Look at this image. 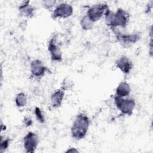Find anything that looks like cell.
<instances>
[{
  "mask_svg": "<svg viewBox=\"0 0 153 153\" xmlns=\"http://www.w3.org/2000/svg\"><path fill=\"white\" fill-rule=\"evenodd\" d=\"M105 22L112 29L117 27H126L129 22V13L123 8H118L115 12L108 10L105 14Z\"/></svg>",
  "mask_w": 153,
  "mask_h": 153,
  "instance_id": "obj_1",
  "label": "cell"
},
{
  "mask_svg": "<svg viewBox=\"0 0 153 153\" xmlns=\"http://www.w3.org/2000/svg\"><path fill=\"white\" fill-rule=\"evenodd\" d=\"M90 126V120L84 113L78 114L72 124L71 128V134L74 139L80 140L87 134Z\"/></svg>",
  "mask_w": 153,
  "mask_h": 153,
  "instance_id": "obj_2",
  "label": "cell"
},
{
  "mask_svg": "<svg viewBox=\"0 0 153 153\" xmlns=\"http://www.w3.org/2000/svg\"><path fill=\"white\" fill-rule=\"evenodd\" d=\"M114 103L118 109L124 115H131L133 113L136 103L133 99H125L115 96Z\"/></svg>",
  "mask_w": 153,
  "mask_h": 153,
  "instance_id": "obj_3",
  "label": "cell"
},
{
  "mask_svg": "<svg viewBox=\"0 0 153 153\" xmlns=\"http://www.w3.org/2000/svg\"><path fill=\"white\" fill-rule=\"evenodd\" d=\"M109 10L107 4H95L90 7L87 12V16L90 20L93 23L99 20L102 16Z\"/></svg>",
  "mask_w": 153,
  "mask_h": 153,
  "instance_id": "obj_4",
  "label": "cell"
},
{
  "mask_svg": "<svg viewBox=\"0 0 153 153\" xmlns=\"http://www.w3.org/2000/svg\"><path fill=\"white\" fill-rule=\"evenodd\" d=\"M73 7L68 3H61L54 10L52 13V18H68L73 14Z\"/></svg>",
  "mask_w": 153,
  "mask_h": 153,
  "instance_id": "obj_5",
  "label": "cell"
},
{
  "mask_svg": "<svg viewBox=\"0 0 153 153\" xmlns=\"http://www.w3.org/2000/svg\"><path fill=\"white\" fill-rule=\"evenodd\" d=\"M38 136L33 132L29 131L23 138L24 148L27 153H33L38 145Z\"/></svg>",
  "mask_w": 153,
  "mask_h": 153,
  "instance_id": "obj_6",
  "label": "cell"
},
{
  "mask_svg": "<svg viewBox=\"0 0 153 153\" xmlns=\"http://www.w3.org/2000/svg\"><path fill=\"white\" fill-rule=\"evenodd\" d=\"M117 40L124 46L137 42L140 38V35L139 33H122L120 32H114Z\"/></svg>",
  "mask_w": 153,
  "mask_h": 153,
  "instance_id": "obj_7",
  "label": "cell"
},
{
  "mask_svg": "<svg viewBox=\"0 0 153 153\" xmlns=\"http://www.w3.org/2000/svg\"><path fill=\"white\" fill-rule=\"evenodd\" d=\"M48 50L50 53L51 61L60 62L62 60V53L56 42V38H51L48 43Z\"/></svg>",
  "mask_w": 153,
  "mask_h": 153,
  "instance_id": "obj_8",
  "label": "cell"
},
{
  "mask_svg": "<svg viewBox=\"0 0 153 153\" xmlns=\"http://www.w3.org/2000/svg\"><path fill=\"white\" fill-rule=\"evenodd\" d=\"M47 71V68L40 60L36 59L31 62L30 72L32 76L41 78L45 75Z\"/></svg>",
  "mask_w": 153,
  "mask_h": 153,
  "instance_id": "obj_9",
  "label": "cell"
},
{
  "mask_svg": "<svg viewBox=\"0 0 153 153\" xmlns=\"http://www.w3.org/2000/svg\"><path fill=\"white\" fill-rule=\"evenodd\" d=\"M115 66L123 74H128L131 71L133 64L132 61L127 56H121L115 62Z\"/></svg>",
  "mask_w": 153,
  "mask_h": 153,
  "instance_id": "obj_10",
  "label": "cell"
},
{
  "mask_svg": "<svg viewBox=\"0 0 153 153\" xmlns=\"http://www.w3.org/2000/svg\"><path fill=\"white\" fill-rule=\"evenodd\" d=\"M65 96V91L59 88L54 91L51 96V105L53 108H57L60 107L63 102Z\"/></svg>",
  "mask_w": 153,
  "mask_h": 153,
  "instance_id": "obj_11",
  "label": "cell"
},
{
  "mask_svg": "<svg viewBox=\"0 0 153 153\" xmlns=\"http://www.w3.org/2000/svg\"><path fill=\"white\" fill-rule=\"evenodd\" d=\"M29 1H23L19 6V10L20 14L24 17L32 18L35 14V8L34 7L29 4Z\"/></svg>",
  "mask_w": 153,
  "mask_h": 153,
  "instance_id": "obj_12",
  "label": "cell"
},
{
  "mask_svg": "<svg viewBox=\"0 0 153 153\" xmlns=\"http://www.w3.org/2000/svg\"><path fill=\"white\" fill-rule=\"evenodd\" d=\"M131 88L130 85L125 82H121L116 88L115 96L120 97H127L130 93Z\"/></svg>",
  "mask_w": 153,
  "mask_h": 153,
  "instance_id": "obj_13",
  "label": "cell"
},
{
  "mask_svg": "<svg viewBox=\"0 0 153 153\" xmlns=\"http://www.w3.org/2000/svg\"><path fill=\"white\" fill-rule=\"evenodd\" d=\"M94 23L91 22L87 15L84 16L80 21V26L83 30H88L93 28Z\"/></svg>",
  "mask_w": 153,
  "mask_h": 153,
  "instance_id": "obj_14",
  "label": "cell"
},
{
  "mask_svg": "<svg viewBox=\"0 0 153 153\" xmlns=\"http://www.w3.org/2000/svg\"><path fill=\"white\" fill-rule=\"evenodd\" d=\"M27 103V97L26 94L20 92L18 93L15 97V103L18 107H23L26 105Z\"/></svg>",
  "mask_w": 153,
  "mask_h": 153,
  "instance_id": "obj_15",
  "label": "cell"
},
{
  "mask_svg": "<svg viewBox=\"0 0 153 153\" xmlns=\"http://www.w3.org/2000/svg\"><path fill=\"white\" fill-rule=\"evenodd\" d=\"M74 86L73 81L68 78H65L62 82L61 88L64 91L71 90Z\"/></svg>",
  "mask_w": 153,
  "mask_h": 153,
  "instance_id": "obj_16",
  "label": "cell"
},
{
  "mask_svg": "<svg viewBox=\"0 0 153 153\" xmlns=\"http://www.w3.org/2000/svg\"><path fill=\"white\" fill-rule=\"evenodd\" d=\"M36 120L40 123H45V117L42 114V111L41 109L38 107H35V111H34Z\"/></svg>",
  "mask_w": 153,
  "mask_h": 153,
  "instance_id": "obj_17",
  "label": "cell"
},
{
  "mask_svg": "<svg viewBox=\"0 0 153 153\" xmlns=\"http://www.w3.org/2000/svg\"><path fill=\"white\" fill-rule=\"evenodd\" d=\"M10 139L8 138L2 139V136H1V142H0V152H3L9 146Z\"/></svg>",
  "mask_w": 153,
  "mask_h": 153,
  "instance_id": "obj_18",
  "label": "cell"
},
{
  "mask_svg": "<svg viewBox=\"0 0 153 153\" xmlns=\"http://www.w3.org/2000/svg\"><path fill=\"white\" fill-rule=\"evenodd\" d=\"M56 3V1H53V0H45L42 1V6L46 8V9H51Z\"/></svg>",
  "mask_w": 153,
  "mask_h": 153,
  "instance_id": "obj_19",
  "label": "cell"
},
{
  "mask_svg": "<svg viewBox=\"0 0 153 153\" xmlns=\"http://www.w3.org/2000/svg\"><path fill=\"white\" fill-rule=\"evenodd\" d=\"M24 123H25V124L27 127H28V126H30L32 125V120H31L30 118H29V117H26V118H25V119H24Z\"/></svg>",
  "mask_w": 153,
  "mask_h": 153,
  "instance_id": "obj_20",
  "label": "cell"
},
{
  "mask_svg": "<svg viewBox=\"0 0 153 153\" xmlns=\"http://www.w3.org/2000/svg\"><path fill=\"white\" fill-rule=\"evenodd\" d=\"M79 151L75 148H70L65 151V152H78Z\"/></svg>",
  "mask_w": 153,
  "mask_h": 153,
  "instance_id": "obj_21",
  "label": "cell"
}]
</instances>
